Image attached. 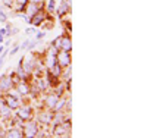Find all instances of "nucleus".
I'll use <instances>...</instances> for the list:
<instances>
[{"label": "nucleus", "instance_id": "1", "mask_svg": "<svg viewBox=\"0 0 147 138\" xmlns=\"http://www.w3.org/2000/svg\"><path fill=\"white\" fill-rule=\"evenodd\" d=\"M56 60H57V63L60 66H69L71 63V56H69V52H60L56 55Z\"/></svg>", "mask_w": 147, "mask_h": 138}, {"label": "nucleus", "instance_id": "2", "mask_svg": "<svg viewBox=\"0 0 147 138\" xmlns=\"http://www.w3.org/2000/svg\"><path fill=\"white\" fill-rule=\"evenodd\" d=\"M24 135L25 137H35L37 135V123L35 122H27L24 127Z\"/></svg>", "mask_w": 147, "mask_h": 138}, {"label": "nucleus", "instance_id": "3", "mask_svg": "<svg viewBox=\"0 0 147 138\" xmlns=\"http://www.w3.org/2000/svg\"><path fill=\"white\" fill-rule=\"evenodd\" d=\"M68 127L69 125L68 123H59V125H56V128H55V135L56 137H65V135H69V129H68Z\"/></svg>", "mask_w": 147, "mask_h": 138}, {"label": "nucleus", "instance_id": "4", "mask_svg": "<svg viewBox=\"0 0 147 138\" xmlns=\"http://www.w3.org/2000/svg\"><path fill=\"white\" fill-rule=\"evenodd\" d=\"M12 84H13V81H12V78L9 75H3L0 78V90H9L12 87Z\"/></svg>", "mask_w": 147, "mask_h": 138}, {"label": "nucleus", "instance_id": "5", "mask_svg": "<svg viewBox=\"0 0 147 138\" xmlns=\"http://www.w3.org/2000/svg\"><path fill=\"white\" fill-rule=\"evenodd\" d=\"M6 104H7L10 109H16V107L19 106V98H18L16 96L9 94V96L6 97Z\"/></svg>", "mask_w": 147, "mask_h": 138}, {"label": "nucleus", "instance_id": "6", "mask_svg": "<svg viewBox=\"0 0 147 138\" xmlns=\"http://www.w3.org/2000/svg\"><path fill=\"white\" fill-rule=\"evenodd\" d=\"M18 116H19V119H22V120H28V119L31 118V109H30V107H22V109H19V110H18Z\"/></svg>", "mask_w": 147, "mask_h": 138}, {"label": "nucleus", "instance_id": "7", "mask_svg": "<svg viewBox=\"0 0 147 138\" xmlns=\"http://www.w3.org/2000/svg\"><path fill=\"white\" fill-rule=\"evenodd\" d=\"M53 119V115L50 113V112H41V113L38 115V120L41 123H50Z\"/></svg>", "mask_w": 147, "mask_h": 138}, {"label": "nucleus", "instance_id": "8", "mask_svg": "<svg viewBox=\"0 0 147 138\" xmlns=\"http://www.w3.org/2000/svg\"><path fill=\"white\" fill-rule=\"evenodd\" d=\"M71 47H72V44H71V40H69V37H60V48H63L65 52H69L71 50Z\"/></svg>", "mask_w": 147, "mask_h": 138}, {"label": "nucleus", "instance_id": "9", "mask_svg": "<svg viewBox=\"0 0 147 138\" xmlns=\"http://www.w3.org/2000/svg\"><path fill=\"white\" fill-rule=\"evenodd\" d=\"M57 100H59V98H57V96H49V97L46 98V104H47L49 107H50V109H53Z\"/></svg>", "mask_w": 147, "mask_h": 138}, {"label": "nucleus", "instance_id": "10", "mask_svg": "<svg viewBox=\"0 0 147 138\" xmlns=\"http://www.w3.org/2000/svg\"><path fill=\"white\" fill-rule=\"evenodd\" d=\"M68 9H69V5L68 3H60L59 5V7H57V13H59V16H63L66 12H68Z\"/></svg>", "mask_w": 147, "mask_h": 138}, {"label": "nucleus", "instance_id": "11", "mask_svg": "<svg viewBox=\"0 0 147 138\" xmlns=\"http://www.w3.org/2000/svg\"><path fill=\"white\" fill-rule=\"evenodd\" d=\"M43 19H44V13H43V12H38V10H37L35 15H34V18H32V24H34V25H38Z\"/></svg>", "mask_w": 147, "mask_h": 138}, {"label": "nucleus", "instance_id": "12", "mask_svg": "<svg viewBox=\"0 0 147 138\" xmlns=\"http://www.w3.org/2000/svg\"><path fill=\"white\" fill-rule=\"evenodd\" d=\"M38 9H40V5H38V3L31 5V6H30V10H28V15H30V16H32V15L35 13V12L38 10Z\"/></svg>", "mask_w": 147, "mask_h": 138}, {"label": "nucleus", "instance_id": "13", "mask_svg": "<svg viewBox=\"0 0 147 138\" xmlns=\"http://www.w3.org/2000/svg\"><path fill=\"white\" fill-rule=\"evenodd\" d=\"M9 110H10V107L7 104H0V113H2L3 116H7L9 115Z\"/></svg>", "mask_w": 147, "mask_h": 138}, {"label": "nucleus", "instance_id": "14", "mask_svg": "<svg viewBox=\"0 0 147 138\" xmlns=\"http://www.w3.org/2000/svg\"><path fill=\"white\" fill-rule=\"evenodd\" d=\"M18 91H19L21 94H28L30 88H28V85H25V84H21V85L18 87Z\"/></svg>", "mask_w": 147, "mask_h": 138}, {"label": "nucleus", "instance_id": "15", "mask_svg": "<svg viewBox=\"0 0 147 138\" xmlns=\"http://www.w3.org/2000/svg\"><path fill=\"white\" fill-rule=\"evenodd\" d=\"M24 134H21V131H18V129H10L9 131V134H7V137H16V138H19V137H22Z\"/></svg>", "mask_w": 147, "mask_h": 138}, {"label": "nucleus", "instance_id": "16", "mask_svg": "<svg viewBox=\"0 0 147 138\" xmlns=\"http://www.w3.org/2000/svg\"><path fill=\"white\" fill-rule=\"evenodd\" d=\"M28 0H16V3H18V10H22L24 7H25Z\"/></svg>", "mask_w": 147, "mask_h": 138}, {"label": "nucleus", "instance_id": "17", "mask_svg": "<svg viewBox=\"0 0 147 138\" xmlns=\"http://www.w3.org/2000/svg\"><path fill=\"white\" fill-rule=\"evenodd\" d=\"M18 75H19V78H24V77H25V71L22 69V66L18 68Z\"/></svg>", "mask_w": 147, "mask_h": 138}, {"label": "nucleus", "instance_id": "18", "mask_svg": "<svg viewBox=\"0 0 147 138\" xmlns=\"http://www.w3.org/2000/svg\"><path fill=\"white\" fill-rule=\"evenodd\" d=\"M53 46H55L56 48H60V38H59V37H57V38L55 40V43H53Z\"/></svg>", "mask_w": 147, "mask_h": 138}, {"label": "nucleus", "instance_id": "19", "mask_svg": "<svg viewBox=\"0 0 147 138\" xmlns=\"http://www.w3.org/2000/svg\"><path fill=\"white\" fill-rule=\"evenodd\" d=\"M0 22H6V15L3 12H0Z\"/></svg>", "mask_w": 147, "mask_h": 138}, {"label": "nucleus", "instance_id": "20", "mask_svg": "<svg viewBox=\"0 0 147 138\" xmlns=\"http://www.w3.org/2000/svg\"><path fill=\"white\" fill-rule=\"evenodd\" d=\"M53 7H55V0H50L49 2V10H53Z\"/></svg>", "mask_w": 147, "mask_h": 138}, {"label": "nucleus", "instance_id": "21", "mask_svg": "<svg viewBox=\"0 0 147 138\" xmlns=\"http://www.w3.org/2000/svg\"><path fill=\"white\" fill-rule=\"evenodd\" d=\"M3 3H5V6L12 7V0H3Z\"/></svg>", "mask_w": 147, "mask_h": 138}, {"label": "nucleus", "instance_id": "22", "mask_svg": "<svg viewBox=\"0 0 147 138\" xmlns=\"http://www.w3.org/2000/svg\"><path fill=\"white\" fill-rule=\"evenodd\" d=\"M18 48H19V47H13V50H12V52H10V55H15V53L18 52Z\"/></svg>", "mask_w": 147, "mask_h": 138}, {"label": "nucleus", "instance_id": "23", "mask_svg": "<svg viewBox=\"0 0 147 138\" xmlns=\"http://www.w3.org/2000/svg\"><path fill=\"white\" fill-rule=\"evenodd\" d=\"M3 65V57H0V66Z\"/></svg>", "mask_w": 147, "mask_h": 138}]
</instances>
